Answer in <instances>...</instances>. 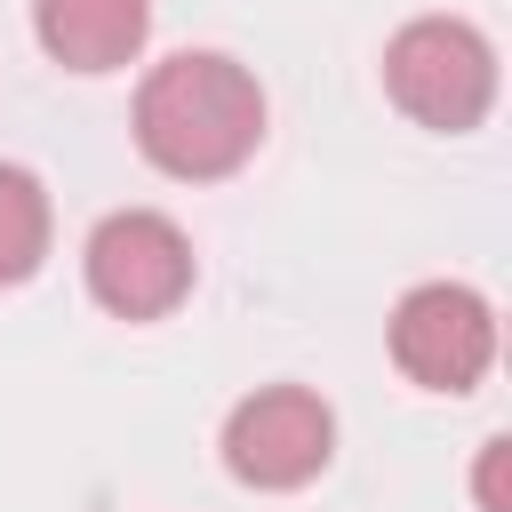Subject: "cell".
<instances>
[{
    "instance_id": "cell-4",
    "label": "cell",
    "mask_w": 512,
    "mask_h": 512,
    "mask_svg": "<svg viewBox=\"0 0 512 512\" xmlns=\"http://www.w3.org/2000/svg\"><path fill=\"white\" fill-rule=\"evenodd\" d=\"M80 264H88V296L120 320H160L192 296V240L160 208H112L88 232Z\"/></svg>"
},
{
    "instance_id": "cell-3",
    "label": "cell",
    "mask_w": 512,
    "mask_h": 512,
    "mask_svg": "<svg viewBox=\"0 0 512 512\" xmlns=\"http://www.w3.org/2000/svg\"><path fill=\"white\" fill-rule=\"evenodd\" d=\"M336 456V416L320 392L304 384H264L248 392L232 416H224V472L240 488H264V496H288L304 480H320Z\"/></svg>"
},
{
    "instance_id": "cell-2",
    "label": "cell",
    "mask_w": 512,
    "mask_h": 512,
    "mask_svg": "<svg viewBox=\"0 0 512 512\" xmlns=\"http://www.w3.org/2000/svg\"><path fill=\"white\" fill-rule=\"evenodd\" d=\"M384 88L416 128L464 136L496 104V48L464 16H416L384 40Z\"/></svg>"
},
{
    "instance_id": "cell-8",
    "label": "cell",
    "mask_w": 512,
    "mask_h": 512,
    "mask_svg": "<svg viewBox=\"0 0 512 512\" xmlns=\"http://www.w3.org/2000/svg\"><path fill=\"white\" fill-rule=\"evenodd\" d=\"M504 464H512V440L496 432V440L480 448V480H472V488H480V512H512V496H504Z\"/></svg>"
},
{
    "instance_id": "cell-7",
    "label": "cell",
    "mask_w": 512,
    "mask_h": 512,
    "mask_svg": "<svg viewBox=\"0 0 512 512\" xmlns=\"http://www.w3.org/2000/svg\"><path fill=\"white\" fill-rule=\"evenodd\" d=\"M40 256H48V192L32 168L0 160V288L32 280Z\"/></svg>"
},
{
    "instance_id": "cell-5",
    "label": "cell",
    "mask_w": 512,
    "mask_h": 512,
    "mask_svg": "<svg viewBox=\"0 0 512 512\" xmlns=\"http://www.w3.org/2000/svg\"><path fill=\"white\" fill-rule=\"evenodd\" d=\"M392 360L424 392H472L496 360V312L464 280H424L392 304Z\"/></svg>"
},
{
    "instance_id": "cell-1",
    "label": "cell",
    "mask_w": 512,
    "mask_h": 512,
    "mask_svg": "<svg viewBox=\"0 0 512 512\" xmlns=\"http://www.w3.org/2000/svg\"><path fill=\"white\" fill-rule=\"evenodd\" d=\"M264 144V88L224 48H184L136 88V152L176 184H216Z\"/></svg>"
},
{
    "instance_id": "cell-6",
    "label": "cell",
    "mask_w": 512,
    "mask_h": 512,
    "mask_svg": "<svg viewBox=\"0 0 512 512\" xmlns=\"http://www.w3.org/2000/svg\"><path fill=\"white\" fill-rule=\"evenodd\" d=\"M32 32L64 72H120L152 32V0H32Z\"/></svg>"
}]
</instances>
